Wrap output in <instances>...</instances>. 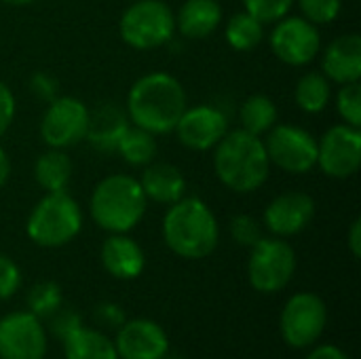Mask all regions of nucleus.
Segmentation results:
<instances>
[{
	"mask_svg": "<svg viewBox=\"0 0 361 359\" xmlns=\"http://www.w3.org/2000/svg\"><path fill=\"white\" fill-rule=\"evenodd\" d=\"M245 11L254 15L260 23H275L290 15L294 0H243Z\"/></svg>",
	"mask_w": 361,
	"mask_h": 359,
	"instance_id": "nucleus-30",
	"label": "nucleus"
},
{
	"mask_svg": "<svg viewBox=\"0 0 361 359\" xmlns=\"http://www.w3.org/2000/svg\"><path fill=\"white\" fill-rule=\"evenodd\" d=\"M47 332L30 311H15L0 320V359H42Z\"/></svg>",
	"mask_w": 361,
	"mask_h": 359,
	"instance_id": "nucleus-13",
	"label": "nucleus"
},
{
	"mask_svg": "<svg viewBox=\"0 0 361 359\" xmlns=\"http://www.w3.org/2000/svg\"><path fill=\"white\" fill-rule=\"evenodd\" d=\"M186 110V91L182 83L167 72L140 76L127 95L129 121L154 135L171 133Z\"/></svg>",
	"mask_w": 361,
	"mask_h": 359,
	"instance_id": "nucleus-1",
	"label": "nucleus"
},
{
	"mask_svg": "<svg viewBox=\"0 0 361 359\" xmlns=\"http://www.w3.org/2000/svg\"><path fill=\"white\" fill-rule=\"evenodd\" d=\"M0 2H4V4H8V6H27V4H32L34 0H0Z\"/></svg>",
	"mask_w": 361,
	"mask_h": 359,
	"instance_id": "nucleus-40",
	"label": "nucleus"
},
{
	"mask_svg": "<svg viewBox=\"0 0 361 359\" xmlns=\"http://www.w3.org/2000/svg\"><path fill=\"white\" fill-rule=\"evenodd\" d=\"M222 21V6L218 0H186L178 15L176 28L184 38L201 40L212 36Z\"/></svg>",
	"mask_w": 361,
	"mask_h": 359,
	"instance_id": "nucleus-21",
	"label": "nucleus"
},
{
	"mask_svg": "<svg viewBox=\"0 0 361 359\" xmlns=\"http://www.w3.org/2000/svg\"><path fill=\"white\" fill-rule=\"evenodd\" d=\"M89 129V108L78 97H55L49 102L42 121L40 138L49 148L66 150L80 144Z\"/></svg>",
	"mask_w": 361,
	"mask_h": 359,
	"instance_id": "nucleus-10",
	"label": "nucleus"
},
{
	"mask_svg": "<svg viewBox=\"0 0 361 359\" xmlns=\"http://www.w3.org/2000/svg\"><path fill=\"white\" fill-rule=\"evenodd\" d=\"M140 186L146 199L159 205H173L184 197L186 180L182 171L171 163H148L142 171Z\"/></svg>",
	"mask_w": 361,
	"mask_h": 359,
	"instance_id": "nucleus-20",
	"label": "nucleus"
},
{
	"mask_svg": "<svg viewBox=\"0 0 361 359\" xmlns=\"http://www.w3.org/2000/svg\"><path fill=\"white\" fill-rule=\"evenodd\" d=\"M307 359H349V355L343 349H338L336 345H322V347L313 349Z\"/></svg>",
	"mask_w": 361,
	"mask_h": 359,
	"instance_id": "nucleus-37",
	"label": "nucleus"
},
{
	"mask_svg": "<svg viewBox=\"0 0 361 359\" xmlns=\"http://www.w3.org/2000/svg\"><path fill=\"white\" fill-rule=\"evenodd\" d=\"M315 216V201L311 195L290 190L277 195L264 209V226L275 237H294L302 233Z\"/></svg>",
	"mask_w": 361,
	"mask_h": 359,
	"instance_id": "nucleus-15",
	"label": "nucleus"
},
{
	"mask_svg": "<svg viewBox=\"0 0 361 359\" xmlns=\"http://www.w3.org/2000/svg\"><path fill=\"white\" fill-rule=\"evenodd\" d=\"M8 176H11V161H8V157H6V152L0 148V188L6 184V180H8Z\"/></svg>",
	"mask_w": 361,
	"mask_h": 359,
	"instance_id": "nucleus-39",
	"label": "nucleus"
},
{
	"mask_svg": "<svg viewBox=\"0 0 361 359\" xmlns=\"http://www.w3.org/2000/svg\"><path fill=\"white\" fill-rule=\"evenodd\" d=\"M349 250H351V254L355 256V258H360L361 256V220H353V224H351V229H349Z\"/></svg>",
	"mask_w": 361,
	"mask_h": 359,
	"instance_id": "nucleus-38",
	"label": "nucleus"
},
{
	"mask_svg": "<svg viewBox=\"0 0 361 359\" xmlns=\"http://www.w3.org/2000/svg\"><path fill=\"white\" fill-rule=\"evenodd\" d=\"M78 326H82L80 317L72 311H57L55 315H51V330L57 339H66L68 334H72Z\"/></svg>",
	"mask_w": 361,
	"mask_h": 359,
	"instance_id": "nucleus-34",
	"label": "nucleus"
},
{
	"mask_svg": "<svg viewBox=\"0 0 361 359\" xmlns=\"http://www.w3.org/2000/svg\"><path fill=\"white\" fill-rule=\"evenodd\" d=\"M324 76L330 83H355L361 78V36L343 34L336 36L324 51L322 57Z\"/></svg>",
	"mask_w": 361,
	"mask_h": 359,
	"instance_id": "nucleus-17",
	"label": "nucleus"
},
{
	"mask_svg": "<svg viewBox=\"0 0 361 359\" xmlns=\"http://www.w3.org/2000/svg\"><path fill=\"white\" fill-rule=\"evenodd\" d=\"M275 57L288 66H307L322 51V36L315 23L298 15H286L275 21L269 36Z\"/></svg>",
	"mask_w": 361,
	"mask_h": 359,
	"instance_id": "nucleus-11",
	"label": "nucleus"
},
{
	"mask_svg": "<svg viewBox=\"0 0 361 359\" xmlns=\"http://www.w3.org/2000/svg\"><path fill=\"white\" fill-rule=\"evenodd\" d=\"M15 118V95L6 87V83L0 80V138L6 133Z\"/></svg>",
	"mask_w": 361,
	"mask_h": 359,
	"instance_id": "nucleus-35",
	"label": "nucleus"
},
{
	"mask_svg": "<svg viewBox=\"0 0 361 359\" xmlns=\"http://www.w3.org/2000/svg\"><path fill=\"white\" fill-rule=\"evenodd\" d=\"M163 239L176 256L201 260L218 248L220 226L205 201L199 197H182L169 205L163 218Z\"/></svg>",
	"mask_w": 361,
	"mask_h": 359,
	"instance_id": "nucleus-3",
	"label": "nucleus"
},
{
	"mask_svg": "<svg viewBox=\"0 0 361 359\" xmlns=\"http://www.w3.org/2000/svg\"><path fill=\"white\" fill-rule=\"evenodd\" d=\"M328 324V307L313 292L294 294L279 317V330L292 349H309L324 334Z\"/></svg>",
	"mask_w": 361,
	"mask_h": 359,
	"instance_id": "nucleus-8",
	"label": "nucleus"
},
{
	"mask_svg": "<svg viewBox=\"0 0 361 359\" xmlns=\"http://www.w3.org/2000/svg\"><path fill=\"white\" fill-rule=\"evenodd\" d=\"M262 142L271 165H277L286 174L302 176L317 167V140L298 125H275Z\"/></svg>",
	"mask_w": 361,
	"mask_h": 359,
	"instance_id": "nucleus-9",
	"label": "nucleus"
},
{
	"mask_svg": "<svg viewBox=\"0 0 361 359\" xmlns=\"http://www.w3.org/2000/svg\"><path fill=\"white\" fill-rule=\"evenodd\" d=\"M231 235L235 243L243 248H252L262 239V226L260 220H256L250 214H239L231 220Z\"/></svg>",
	"mask_w": 361,
	"mask_h": 359,
	"instance_id": "nucleus-32",
	"label": "nucleus"
},
{
	"mask_svg": "<svg viewBox=\"0 0 361 359\" xmlns=\"http://www.w3.org/2000/svg\"><path fill=\"white\" fill-rule=\"evenodd\" d=\"M118 32L131 49L152 51L173 38L176 15L163 0H137L121 15Z\"/></svg>",
	"mask_w": 361,
	"mask_h": 359,
	"instance_id": "nucleus-6",
	"label": "nucleus"
},
{
	"mask_svg": "<svg viewBox=\"0 0 361 359\" xmlns=\"http://www.w3.org/2000/svg\"><path fill=\"white\" fill-rule=\"evenodd\" d=\"M114 347L118 359H165L169 353V339L159 324L131 320L123 322Z\"/></svg>",
	"mask_w": 361,
	"mask_h": 359,
	"instance_id": "nucleus-16",
	"label": "nucleus"
},
{
	"mask_svg": "<svg viewBox=\"0 0 361 359\" xmlns=\"http://www.w3.org/2000/svg\"><path fill=\"white\" fill-rule=\"evenodd\" d=\"M82 229V212L66 190L47 193L30 212L25 233L40 248H61Z\"/></svg>",
	"mask_w": 361,
	"mask_h": 359,
	"instance_id": "nucleus-5",
	"label": "nucleus"
},
{
	"mask_svg": "<svg viewBox=\"0 0 361 359\" xmlns=\"http://www.w3.org/2000/svg\"><path fill=\"white\" fill-rule=\"evenodd\" d=\"M129 129V116L116 104H99L89 110L87 142L99 152H116V146Z\"/></svg>",
	"mask_w": 361,
	"mask_h": 359,
	"instance_id": "nucleus-19",
	"label": "nucleus"
},
{
	"mask_svg": "<svg viewBox=\"0 0 361 359\" xmlns=\"http://www.w3.org/2000/svg\"><path fill=\"white\" fill-rule=\"evenodd\" d=\"M61 343L66 359H118L114 343L106 334L85 326H78Z\"/></svg>",
	"mask_w": 361,
	"mask_h": 359,
	"instance_id": "nucleus-23",
	"label": "nucleus"
},
{
	"mask_svg": "<svg viewBox=\"0 0 361 359\" xmlns=\"http://www.w3.org/2000/svg\"><path fill=\"white\" fill-rule=\"evenodd\" d=\"M336 110L343 116V121L351 127H361V85L355 83H345L341 85L336 93Z\"/></svg>",
	"mask_w": 361,
	"mask_h": 359,
	"instance_id": "nucleus-29",
	"label": "nucleus"
},
{
	"mask_svg": "<svg viewBox=\"0 0 361 359\" xmlns=\"http://www.w3.org/2000/svg\"><path fill=\"white\" fill-rule=\"evenodd\" d=\"M264 40V23L247 11L235 13L226 23V42L241 53L254 51Z\"/></svg>",
	"mask_w": 361,
	"mask_h": 359,
	"instance_id": "nucleus-27",
	"label": "nucleus"
},
{
	"mask_svg": "<svg viewBox=\"0 0 361 359\" xmlns=\"http://www.w3.org/2000/svg\"><path fill=\"white\" fill-rule=\"evenodd\" d=\"M296 273V252L281 237H262L252 245L247 277L256 292H281Z\"/></svg>",
	"mask_w": 361,
	"mask_h": 359,
	"instance_id": "nucleus-7",
	"label": "nucleus"
},
{
	"mask_svg": "<svg viewBox=\"0 0 361 359\" xmlns=\"http://www.w3.org/2000/svg\"><path fill=\"white\" fill-rule=\"evenodd\" d=\"M214 169L218 180L233 193L258 190L271 171V161L260 135L245 129L226 131L214 146Z\"/></svg>",
	"mask_w": 361,
	"mask_h": 359,
	"instance_id": "nucleus-2",
	"label": "nucleus"
},
{
	"mask_svg": "<svg viewBox=\"0 0 361 359\" xmlns=\"http://www.w3.org/2000/svg\"><path fill=\"white\" fill-rule=\"evenodd\" d=\"M173 131L178 133V140L186 148L205 152L212 150L224 138V133L228 131V121L226 114L216 106L209 104H199L192 108L186 106Z\"/></svg>",
	"mask_w": 361,
	"mask_h": 359,
	"instance_id": "nucleus-14",
	"label": "nucleus"
},
{
	"mask_svg": "<svg viewBox=\"0 0 361 359\" xmlns=\"http://www.w3.org/2000/svg\"><path fill=\"white\" fill-rule=\"evenodd\" d=\"M21 286V271L13 258L0 254V300H6L17 294Z\"/></svg>",
	"mask_w": 361,
	"mask_h": 359,
	"instance_id": "nucleus-33",
	"label": "nucleus"
},
{
	"mask_svg": "<svg viewBox=\"0 0 361 359\" xmlns=\"http://www.w3.org/2000/svg\"><path fill=\"white\" fill-rule=\"evenodd\" d=\"M146 207L148 199L140 180L125 174H114L97 182L89 201L93 222L110 235L133 231L142 222Z\"/></svg>",
	"mask_w": 361,
	"mask_h": 359,
	"instance_id": "nucleus-4",
	"label": "nucleus"
},
{
	"mask_svg": "<svg viewBox=\"0 0 361 359\" xmlns=\"http://www.w3.org/2000/svg\"><path fill=\"white\" fill-rule=\"evenodd\" d=\"M239 118L241 129H245L252 135H264L277 125V106L269 95L254 93L243 102Z\"/></svg>",
	"mask_w": 361,
	"mask_h": 359,
	"instance_id": "nucleus-25",
	"label": "nucleus"
},
{
	"mask_svg": "<svg viewBox=\"0 0 361 359\" xmlns=\"http://www.w3.org/2000/svg\"><path fill=\"white\" fill-rule=\"evenodd\" d=\"M32 91L40 97V99H47V102H51V99H55L57 95V83H55V78H51L49 74H44V72H38V74H34L32 76Z\"/></svg>",
	"mask_w": 361,
	"mask_h": 359,
	"instance_id": "nucleus-36",
	"label": "nucleus"
},
{
	"mask_svg": "<svg viewBox=\"0 0 361 359\" xmlns=\"http://www.w3.org/2000/svg\"><path fill=\"white\" fill-rule=\"evenodd\" d=\"M361 129L347 123L330 127L317 140V167L336 180H347L360 171Z\"/></svg>",
	"mask_w": 361,
	"mask_h": 359,
	"instance_id": "nucleus-12",
	"label": "nucleus"
},
{
	"mask_svg": "<svg viewBox=\"0 0 361 359\" xmlns=\"http://www.w3.org/2000/svg\"><path fill=\"white\" fill-rule=\"evenodd\" d=\"M27 307L30 313L38 320L51 317L61 309V290L53 281H40L36 284L27 294Z\"/></svg>",
	"mask_w": 361,
	"mask_h": 359,
	"instance_id": "nucleus-28",
	"label": "nucleus"
},
{
	"mask_svg": "<svg viewBox=\"0 0 361 359\" xmlns=\"http://www.w3.org/2000/svg\"><path fill=\"white\" fill-rule=\"evenodd\" d=\"M332 89L324 72H307L298 78L294 89V99L298 108L307 114H319L328 108Z\"/></svg>",
	"mask_w": 361,
	"mask_h": 359,
	"instance_id": "nucleus-24",
	"label": "nucleus"
},
{
	"mask_svg": "<svg viewBox=\"0 0 361 359\" xmlns=\"http://www.w3.org/2000/svg\"><path fill=\"white\" fill-rule=\"evenodd\" d=\"M74 174L72 159L57 148H49L34 163V180L47 193H61L68 188Z\"/></svg>",
	"mask_w": 361,
	"mask_h": 359,
	"instance_id": "nucleus-22",
	"label": "nucleus"
},
{
	"mask_svg": "<svg viewBox=\"0 0 361 359\" xmlns=\"http://www.w3.org/2000/svg\"><path fill=\"white\" fill-rule=\"evenodd\" d=\"M157 135L146 131V129H140L135 125H129V129L125 131V135L121 138L118 146H116V152L133 167H146L148 163L154 161V154H157Z\"/></svg>",
	"mask_w": 361,
	"mask_h": 359,
	"instance_id": "nucleus-26",
	"label": "nucleus"
},
{
	"mask_svg": "<svg viewBox=\"0 0 361 359\" xmlns=\"http://www.w3.org/2000/svg\"><path fill=\"white\" fill-rule=\"evenodd\" d=\"M302 17L315 25L332 23L341 15L343 0H298Z\"/></svg>",
	"mask_w": 361,
	"mask_h": 359,
	"instance_id": "nucleus-31",
	"label": "nucleus"
},
{
	"mask_svg": "<svg viewBox=\"0 0 361 359\" xmlns=\"http://www.w3.org/2000/svg\"><path fill=\"white\" fill-rule=\"evenodd\" d=\"M102 264L116 279H135L146 267V256L140 243L127 233H112L102 243Z\"/></svg>",
	"mask_w": 361,
	"mask_h": 359,
	"instance_id": "nucleus-18",
	"label": "nucleus"
}]
</instances>
